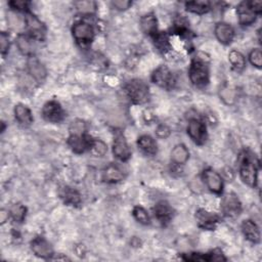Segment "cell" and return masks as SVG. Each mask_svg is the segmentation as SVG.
Segmentation results:
<instances>
[{
  "mask_svg": "<svg viewBox=\"0 0 262 262\" xmlns=\"http://www.w3.org/2000/svg\"><path fill=\"white\" fill-rule=\"evenodd\" d=\"M189 76L191 82L197 87H204L209 83V67L205 58H195L190 66Z\"/></svg>",
  "mask_w": 262,
  "mask_h": 262,
  "instance_id": "6da1fadb",
  "label": "cell"
},
{
  "mask_svg": "<svg viewBox=\"0 0 262 262\" xmlns=\"http://www.w3.org/2000/svg\"><path fill=\"white\" fill-rule=\"evenodd\" d=\"M125 93L129 100L137 105L146 104L150 99L148 84L140 79L129 81L125 85Z\"/></svg>",
  "mask_w": 262,
  "mask_h": 262,
  "instance_id": "7a4b0ae2",
  "label": "cell"
},
{
  "mask_svg": "<svg viewBox=\"0 0 262 262\" xmlns=\"http://www.w3.org/2000/svg\"><path fill=\"white\" fill-rule=\"evenodd\" d=\"M240 177L244 184L251 188H255L258 182V168L253 161L252 157L247 153L243 156V159L240 164Z\"/></svg>",
  "mask_w": 262,
  "mask_h": 262,
  "instance_id": "3957f363",
  "label": "cell"
},
{
  "mask_svg": "<svg viewBox=\"0 0 262 262\" xmlns=\"http://www.w3.org/2000/svg\"><path fill=\"white\" fill-rule=\"evenodd\" d=\"M72 33L78 45L81 47L90 46L95 39V30L93 26L85 22L76 23L72 28Z\"/></svg>",
  "mask_w": 262,
  "mask_h": 262,
  "instance_id": "277c9868",
  "label": "cell"
},
{
  "mask_svg": "<svg viewBox=\"0 0 262 262\" xmlns=\"http://www.w3.org/2000/svg\"><path fill=\"white\" fill-rule=\"evenodd\" d=\"M152 80L155 84L167 91L172 90L177 83L176 76L166 66H160L157 68L152 75Z\"/></svg>",
  "mask_w": 262,
  "mask_h": 262,
  "instance_id": "5b68a950",
  "label": "cell"
},
{
  "mask_svg": "<svg viewBox=\"0 0 262 262\" xmlns=\"http://www.w3.org/2000/svg\"><path fill=\"white\" fill-rule=\"evenodd\" d=\"M24 21H25V26L27 27V30L29 32V35L34 40H39V41L45 40L47 35V28L45 24H43L36 16L30 13H27Z\"/></svg>",
  "mask_w": 262,
  "mask_h": 262,
  "instance_id": "8992f818",
  "label": "cell"
},
{
  "mask_svg": "<svg viewBox=\"0 0 262 262\" xmlns=\"http://www.w3.org/2000/svg\"><path fill=\"white\" fill-rule=\"evenodd\" d=\"M188 135L195 144L199 146L204 145L207 140V129L205 123L199 119H192L188 126Z\"/></svg>",
  "mask_w": 262,
  "mask_h": 262,
  "instance_id": "52a82bcc",
  "label": "cell"
},
{
  "mask_svg": "<svg viewBox=\"0 0 262 262\" xmlns=\"http://www.w3.org/2000/svg\"><path fill=\"white\" fill-rule=\"evenodd\" d=\"M42 116L48 122L60 123L65 119V112L60 103L56 101H51L43 106Z\"/></svg>",
  "mask_w": 262,
  "mask_h": 262,
  "instance_id": "ba28073f",
  "label": "cell"
},
{
  "mask_svg": "<svg viewBox=\"0 0 262 262\" xmlns=\"http://www.w3.org/2000/svg\"><path fill=\"white\" fill-rule=\"evenodd\" d=\"M196 220L201 229L213 231L216 228L217 224L221 222V217L205 209H199L196 212Z\"/></svg>",
  "mask_w": 262,
  "mask_h": 262,
  "instance_id": "9c48e42d",
  "label": "cell"
},
{
  "mask_svg": "<svg viewBox=\"0 0 262 262\" xmlns=\"http://www.w3.org/2000/svg\"><path fill=\"white\" fill-rule=\"evenodd\" d=\"M222 210L229 217H236L242 211V204L234 193L227 194L222 201Z\"/></svg>",
  "mask_w": 262,
  "mask_h": 262,
  "instance_id": "30bf717a",
  "label": "cell"
},
{
  "mask_svg": "<svg viewBox=\"0 0 262 262\" xmlns=\"http://www.w3.org/2000/svg\"><path fill=\"white\" fill-rule=\"evenodd\" d=\"M203 180L211 192L218 195L223 193L224 181L220 173L212 169H206L203 173Z\"/></svg>",
  "mask_w": 262,
  "mask_h": 262,
  "instance_id": "8fae6325",
  "label": "cell"
},
{
  "mask_svg": "<svg viewBox=\"0 0 262 262\" xmlns=\"http://www.w3.org/2000/svg\"><path fill=\"white\" fill-rule=\"evenodd\" d=\"M31 250L33 253L45 259H52L54 256V250L52 245L43 237H36L31 242Z\"/></svg>",
  "mask_w": 262,
  "mask_h": 262,
  "instance_id": "7c38bea8",
  "label": "cell"
},
{
  "mask_svg": "<svg viewBox=\"0 0 262 262\" xmlns=\"http://www.w3.org/2000/svg\"><path fill=\"white\" fill-rule=\"evenodd\" d=\"M93 138L89 135H71L68 139V146L75 154H82L86 150H90Z\"/></svg>",
  "mask_w": 262,
  "mask_h": 262,
  "instance_id": "4fadbf2b",
  "label": "cell"
},
{
  "mask_svg": "<svg viewBox=\"0 0 262 262\" xmlns=\"http://www.w3.org/2000/svg\"><path fill=\"white\" fill-rule=\"evenodd\" d=\"M154 214L161 225L167 226L172 221L174 210L166 201H161L154 207Z\"/></svg>",
  "mask_w": 262,
  "mask_h": 262,
  "instance_id": "5bb4252c",
  "label": "cell"
},
{
  "mask_svg": "<svg viewBox=\"0 0 262 262\" xmlns=\"http://www.w3.org/2000/svg\"><path fill=\"white\" fill-rule=\"evenodd\" d=\"M113 154L118 160H120L122 162L129 160L131 157L130 148H129L125 138L122 135H118L114 140Z\"/></svg>",
  "mask_w": 262,
  "mask_h": 262,
  "instance_id": "9a60e30c",
  "label": "cell"
},
{
  "mask_svg": "<svg viewBox=\"0 0 262 262\" xmlns=\"http://www.w3.org/2000/svg\"><path fill=\"white\" fill-rule=\"evenodd\" d=\"M214 32L217 40L225 46L231 45L235 37V31L233 27L227 23H218Z\"/></svg>",
  "mask_w": 262,
  "mask_h": 262,
  "instance_id": "2e32d148",
  "label": "cell"
},
{
  "mask_svg": "<svg viewBox=\"0 0 262 262\" xmlns=\"http://www.w3.org/2000/svg\"><path fill=\"white\" fill-rule=\"evenodd\" d=\"M27 66H28V72L33 77L34 80H36L37 82L45 81V79L47 78L48 72L46 67L43 66V64L38 59L34 57L29 58Z\"/></svg>",
  "mask_w": 262,
  "mask_h": 262,
  "instance_id": "e0dca14e",
  "label": "cell"
},
{
  "mask_svg": "<svg viewBox=\"0 0 262 262\" xmlns=\"http://www.w3.org/2000/svg\"><path fill=\"white\" fill-rule=\"evenodd\" d=\"M16 46L19 52L27 57H33L35 52L34 39L28 34H19L16 39Z\"/></svg>",
  "mask_w": 262,
  "mask_h": 262,
  "instance_id": "ac0fdd59",
  "label": "cell"
},
{
  "mask_svg": "<svg viewBox=\"0 0 262 262\" xmlns=\"http://www.w3.org/2000/svg\"><path fill=\"white\" fill-rule=\"evenodd\" d=\"M237 14L239 18V22L242 26H250L252 25L257 18V15L250 8L248 2L241 3L237 9Z\"/></svg>",
  "mask_w": 262,
  "mask_h": 262,
  "instance_id": "d6986e66",
  "label": "cell"
},
{
  "mask_svg": "<svg viewBox=\"0 0 262 262\" xmlns=\"http://www.w3.org/2000/svg\"><path fill=\"white\" fill-rule=\"evenodd\" d=\"M103 179L108 184L119 183L124 179L123 170L116 164H110L104 171Z\"/></svg>",
  "mask_w": 262,
  "mask_h": 262,
  "instance_id": "ffe728a7",
  "label": "cell"
},
{
  "mask_svg": "<svg viewBox=\"0 0 262 262\" xmlns=\"http://www.w3.org/2000/svg\"><path fill=\"white\" fill-rule=\"evenodd\" d=\"M242 232L249 242L253 244H257L260 242V232L254 222L249 220L244 221L242 224Z\"/></svg>",
  "mask_w": 262,
  "mask_h": 262,
  "instance_id": "44dd1931",
  "label": "cell"
},
{
  "mask_svg": "<svg viewBox=\"0 0 262 262\" xmlns=\"http://www.w3.org/2000/svg\"><path fill=\"white\" fill-rule=\"evenodd\" d=\"M15 117L18 122L24 126H30L34 121L32 112L27 106L23 104H18L15 107Z\"/></svg>",
  "mask_w": 262,
  "mask_h": 262,
  "instance_id": "7402d4cb",
  "label": "cell"
},
{
  "mask_svg": "<svg viewBox=\"0 0 262 262\" xmlns=\"http://www.w3.org/2000/svg\"><path fill=\"white\" fill-rule=\"evenodd\" d=\"M60 196L65 204L69 206H78L81 204V196L78 191L70 187H64L61 192Z\"/></svg>",
  "mask_w": 262,
  "mask_h": 262,
  "instance_id": "603a6c76",
  "label": "cell"
},
{
  "mask_svg": "<svg viewBox=\"0 0 262 262\" xmlns=\"http://www.w3.org/2000/svg\"><path fill=\"white\" fill-rule=\"evenodd\" d=\"M190 159V152L188 148L183 145H177L171 152V160L176 165H184Z\"/></svg>",
  "mask_w": 262,
  "mask_h": 262,
  "instance_id": "cb8c5ba5",
  "label": "cell"
},
{
  "mask_svg": "<svg viewBox=\"0 0 262 262\" xmlns=\"http://www.w3.org/2000/svg\"><path fill=\"white\" fill-rule=\"evenodd\" d=\"M141 28L147 35L153 36L158 32V21L155 15L149 14L141 19Z\"/></svg>",
  "mask_w": 262,
  "mask_h": 262,
  "instance_id": "d4e9b609",
  "label": "cell"
},
{
  "mask_svg": "<svg viewBox=\"0 0 262 262\" xmlns=\"http://www.w3.org/2000/svg\"><path fill=\"white\" fill-rule=\"evenodd\" d=\"M139 148L147 155H156L158 152V147L155 140L150 136H142L138 141Z\"/></svg>",
  "mask_w": 262,
  "mask_h": 262,
  "instance_id": "484cf974",
  "label": "cell"
},
{
  "mask_svg": "<svg viewBox=\"0 0 262 262\" xmlns=\"http://www.w3.org/2000/svg\"><path fill=\"white\" fill-rule=\"evenodd\" d=\"M154 45L157 48V50L163 54L167 53L170 50V42H169V36L165 32H157L155 35L152 36Z\"/></svg>",
  "mask_w": 262,
  "mask_h": 262,
  "instance_id": "4316f807",
  "label": "cell"
},
{
  "mask_svg": "<svg viewBox=\"0 0 262 262\" xmlns=\"http://www.w3.org/2000/svg\"><path fill=\"white\" fill-rule=\"evenodd\" d=\"M186 9L188 12L196 15H204L211 10V4L208 2H189L186 4Z\"/></svg>",
  "mask_w": 262,
  "mask_h": 262,
  "instance_id": "83f0119b",
  "label": "cell"
},
{
  "mask_svg": "<svg viewBox=\"0 0 262 262\" xmlns=\"http://www.w3.org/2000/svg\"><path fill=\"white\" fill-rule=\"evenodd\" d=\"M229 60H230L231 64L233 65L234 69L237 70V71H242L246 66L245 57L240 52H238L236 50H233V51L230 52Z\"/></svg>",
  "mask_w": 262,
  "mask_h": 262,
  "instance_id": "f1b7e54d",
  "label": "cell"
},
{
  "mask_svg": "<svg viewBox=\"0 0 262 262\" xmlns=\"http://www.w3.org/2000/svg\"><path fill=\"white\" fill-rule=\"evenodd\" d=\"M90 152L95 157H104L108 152V147L102 140H94L90 146Z\"/></svg>",
  "mask_w": 262,
  "mask_h": 262,
  "instance_id": "f546056e",
  "label": "cell"
},
{
  "mask_svg": "<svg viewBox=\"0 0 262 262\" xmlns=\"http://www.w3.org/2000/svg\"><path fill=\"white\" fill-rule=\"evenodd\" d=\"M27 209L22 204H16L10 210V215L13 218V221L16 223H23L26 218Z\"/></svg>",
  "mask_w": 262,
  "mask_h": 262,
  "instance_id": "4dcf8cb0",
  "label": "cell"
},
{
  "mask_svg": "<svg viewBox=\"0 0 262 262\" xmlns=\"http://www.w3.org/2000/svg\"><path fill=\"white\" fill-rule=\"evenodd\" d=\"M133 214H134L135 220L138 223H140L141 225H144V226L150 225V223H151L150 215H149V213L147 212V210L145 208H143L141 206H137V207L134 208Z\"/></svg>",
  "mask_w": 262,
  "mask_h": 262,
  "instance_id": "1f68e13d",
  "label": "cell"
},
{
  "mask_svg": "<svg viewBox=\"0 0 262 262\" xmlns=\"http://www.w3.org/2000/svg\"><path fill=\"white\" fill-rule=\"evenodd\" d=\"M75 7L83 15H92L97 10V4L94 2H77L75 3Z\"/></svg>",
  "mask_w": 262,
  "mask_h": 262,
  "instance_id": "d6a6232c",
  "label": "cell"
},
{
  "mask_svg": "<svg viewBox=\"0 0 262 262\" xmlns=\"http://www.w3.org/2000/svg\"><path fill=\"white\" fill-rule=\"evenodd\" d=\"M249 61H250V63L254 67L260 69L262 67V54H261V51L258 50V49L253 50L250 53V55H249Z\"/></svg>",
  "mask_w": 262,
  "mask_h": 262,
  "instance_id": "836d02e7",
  "label": "cell"
},
{
  "mask_svg": "<svg viewBox=\"0 0 262 262\" xmlns=\"http://www.w3.org/2000/svg\"><path fill=\"white\" fill-rule=\"evenodd\" d=\"M86 130L85 123L81 120H75L70 126L71 135H84Z\"/></svg>",
  "mask_w": 262,
  "mask_h": 262,
  "instance_id": "e575fe53",
  "label": "cell"
},
{
  "mask_svg": "<svg viewBox=\"0 0 262 262\" xmlns=\"http://www.w3.org/2000/svg\"><path fill=\"white\" fill-rule=\"evenodd\" d=\"M0 50H2V55L4 57L10 51V36L6 32L0 34Z\"/></svg>",
  "mask_w": 262,
  "mask_h": 262,
  "instance_id": "d590c367",
  "label": "cell"
},
{
  "mask_svg": "<svg viewBox=\"0 0 262 262\" xmlns=\"http://www.w3.org/2000/svg\"><path fill=\"white\" fill-rule=\"evenodd\" d=\"M10 7L18 12H28L29 10V3L26 2V0H14V2H11Z\"/></svg>",
  "mask_w": 262,
  "mask_h": 262,
  "instance_id": "8d00e7d4",
  "label": "cell"
},
{
  "mask_svg": "<svg viewBox=\"0 0 262 262\" xmlns=\"http://www.w3.org/2000/svg\"><path fill=\"white\" fill-rule=\"evenodd\" d=\"M112 6L118 11H126L133 6V3L129 0H115V2H112Z\"/></svg>",
  "mask_w": 262,
  "mask_h": 262,
  "instance_id": "74e56055",
  "label": "cell"
},
{
  "mask_svg": "<svg viewBox=\"0 0 262 262\" xmlns=\"http://www.w3.org/2000/svg\"><path fill=\"white\" fill-rule=\"evenodd\" d=\"M170 134L171 131L166 125H160L156 130V135L160 139H167L170 136Z\"/></svg>",
  "mask_w": 262,
  "mask_h": 262,
  "instance_id": "f35d334b",
  "label": "cell"
},
{
  "mask_svg": "<svg viewBox=\"0 0 262 262\" xmlns=\"http://www.w3.org/2000/svg\"><path fill=\"white\" fill-rule=\"evenodd\" d=\"M250 8L253 10V12L258 16L262 12V3L261 2H250L249 3Z\"/></svg>",
  "mask_w": 262,
  "mask_h": 262,
  "instance_id": "ab89813d",
  "label": "cell"
},
{
  "mask_svg": "<svg viewBox=\"0 0 262 262\" xmlns=\"http://www.w3.org/2000/svg\"><path fill=\"white\" fill-rule=\"evenodd\" d=\"M0 216H2V224H5L7 222V220H9L10 217V212H6L5 210L2 211V213H0Z\"/></svg>",
  "mask_w": 262,
  "mask_h": 262,
  "instance_id": "60d3db41",
  "label": "cell"
}]
</instances>
